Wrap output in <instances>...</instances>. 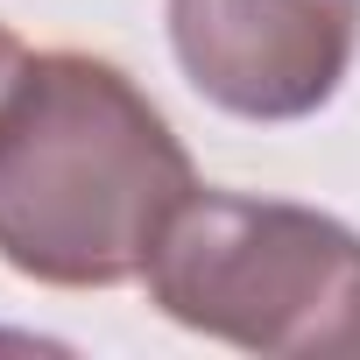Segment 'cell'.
<instances>
[{"label": "cell", "instance_id": "cell-1", "mask_svg": "<svg viewBox=\"0 0 360 360\" xmlns=\"http://www.w3.org/2000/svg\"><path fill=\"white\" fill-rule=\"evenodd\" d=\"M191 191L184 141L106 57L43 50L0 99V262L29 283H134Z\"/></svg>", "mask_w": 360, "mask_h": 360}, {"label": "cell", "instance_id": "cell-2", "mask_svg": "<svg viewBox=\"0 0 360 360\" xmlns=\"http://www.w3.org/2000/svg\"><path fill=\"white\" fill-rule=\"evenodd\" d=\"M141 283L162 318L219 346L360 360V233L311 205L191 191Z\"/></svg>", "mask_w": 360, "mask_h": 360}, {"label": "cell", "instance_id": "cell-3", "mask_svg": "<svg viewBox=\"0 0 360 360\" xmlns=\"http://www.w3.org/2000/svg\"><path fill=\"white\" fill-rule=\"evenodd\" d=\"M184 78L240 120L318 113L360 50V0H169Z\"/></svg>", "mask_w": 360, "mask_h": 360}, {"label": "cell", "instance_id": "cell-4", "mask_svg": "<svg viewBox=\"0 0 360 360\" xmlns=\"http://www.w3.org/2000/svg\"><path fill=\"white\" fill-rule=\"evenodd\" d=\"M22 64H29V50H22V36L0 22V99L15 92V78H22Z\"/></svg>", "mask_w": 360, "mask_h": 360}]
</instances>
